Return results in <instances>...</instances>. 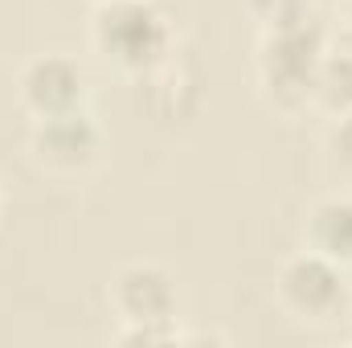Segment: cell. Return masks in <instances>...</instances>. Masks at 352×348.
<instances>
[{
    "label": "cell",
    "mask_w": 352,
    "mask_h": 348,
    "mask_svg": "<svg viewBox=\"0 0 352 348\" xmlns=\"http://www.w3.org/2000/svg\"><path fill=\"white\" fill-rule=\"evenodd\" d=\"M90 45L111 70L152 78L173 62L176 29L156 0H102L90 12Z\"/></svg>",
    "instance_id": "cell-1"
},
{
    "label": "cell",
    "mask_w": 352,
    "mask_h": 348,
    "mask_svg": "<svg viewBox=\"0 0 352 348\" xmlns=\"http://www.w3.org/2000/svg\"><path fill=\"white\" fill-rule=\"evenodd\" d=\"M328 45L332 41H328V29L320 25V17L291 25V29L263 33L258 54H254V78L274 111H283V115L311 111V83H316V70H320Z\"/></svg>",
    "instance_id": "cell-2"
},
{
    "label": "cell",
    "mask_w": 352,
    "mask_h": 348,
    "mask_svg": "<svg viewBox=\"0 0 352 348\" xmlns=\"http://www.w3.org/2000/svg\"><path fill=\"white\" fill-rule=\"evenodd\" d=\"M352 270L324 259L316 250H299L283 259L274 274V303L295 320L311 328H328L352 312Z\"/></svg>",
    "instance_id": "cell-3"
},
{
    "label": "cell",
    "mask_w": 352,
    "mask_h": 348,
    "mask_svg": "<svg viewBox=\"0 0 352 348\" xmlns=\"http://www.w3.org/2000/svg\"><path fill=\"white\" fill-rule=\"evenodd\" d=\"M102 152H107L102 127L87 107L29 123V160L50 176L78 180L102 164Z\"/></svg>",
    "instance_id": "cell-4"
},
{
    "label": "cell",
    "mask_w": 352,
    "mask_h": 348,
    "mask_svg": "<svg viewBox=\"0 0 352 348\" xmlns=\"http://www.w3.org/2000/svg\"><path fill=\"white\" fill-rule=\"evenodd\" d=\"M107 303L119 324H176L180 291L160 262H123L107 283Z\"/></svg>",
    "instance_id": "cell-5"
},
{
    "label": "cell",
    "mask_w": 352,
    "mask_h": 348,
    "mask_svg": "<svg viewBox=\"0 0 352 348\" xmlns=\"http://www.w3.org/2000/svg\"><path fill=\"white\" fill-rule=\"evenodd\" d=\"M16 98L29 119L78 111L87 107V70L70 54H37L16 74Z\"/></svg>",
    "instance_id": "cell-6"
},
{
    "label": "cell",
    "mask_w": 352,
    "mask_h": 348,
    "mask_svg": "<svg viewBox=\"0 0 352 348\" xmlns=\"http://www.w3.org/2000/svg\"><path fill=\"white\" fill-rule=\"evenodd\" d=\"M303 246L352 270V193H328L311 201L303 217Z\"/></svg>",
    "instance_id": "cell-7"
},
{
    "label": "cell",
    "mask_w": 352,
    "mask_h": 348,
    "mask_svg": "<svg viewBox=\"0 0 352 348\" xmlns=\"http://www.w3.org/2000/svg\"><path fill=\"white\" fill-rule=\"evenodd\" d=\"M311 111H320L328 119H340L352 111V50L328 45V54L316 70V83H311Z\"/></svg>",
    "instance_id": "cell-8"
},
{
    "label": "cell",
    "mask_w": 352,
    "mask_h": 348,
    "mask_svg": "<svg viewBox=\"0 0 352 348\" xmlns=\"http://www.w3.org/2000/svg\"><path fill=\"white\" fill-rule=\"evenodd\" d=\"M246 8H250V17L258 21L263 33L316 21V0H246Z\"/></svg>",
    "instance_id": "cell-9"
},
{
    "label": "cell",
    "mask_w": 352,
    "mask_h": 348,
    "mask_svg": "<svg viewBox=\"0 0 352 348\" xmlns=\"http://www.w3.org/2000/svg\"><path fill=\"white\" fill-rule=\"evenodd\" d=\"M115 345L127 348H152V345H180V328L176 324H119L111 332Z\"/></svg>",
    "instance_id": "cell-10"
},
{
    "label": "cell",
    "mask_w": 352,
    "mask_h": 348,
    "mask_svg": "<svg viewBox=\"0 0 352 348\" xmlns=\"http://www.w3.org/2000/svg\"><path fill=\"white\" fill-rule=\"evenodd\" d=\"M324 148H328V160L336 173L352 176V111L340 119H328V135H324Z\"/></svg>",
    "instance_id": "cell-11"
},
{
    "label": "cell",
    "mask_w": 352,
    "mask_h": 348,
    "mask_svg": "<svg viewBox=\"0 0 352 348\" xmlns=\"http://www.w3.org/2000/svg\"><path fill=\"white\" fill-rule=\"evenodd\" d=\"M340 8H344V17H349V25H352V0H340Z\"/></svg>",
    "instance_id": "cell-12"
},
{
    "label": "cell",
    "mask_w": 352,
    "mask_h": 348,
    "mask_svg": "<svg viewBox=\"0 0 352 348\" xmlns=\"http://www.w3.org/2000/svg\"><path fill=\"white\" fill-rule=\"evenodd\" d=\"M94 4H102V0H94Z\"/></svg>",
    "instance_id": "cell-13"
}]
</instances>
